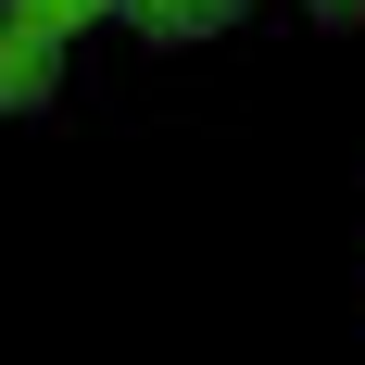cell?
<instances>
[{"instance_id": "obj_1", "label": "cell", "mask_w": 365, "mask_h": 365, "mask_svg": "<svg viewBox=\"0 0 365 365\" xmlns=\"http://www.w3.org/2000/svg\"><path fill=\"white\" fill-rule=\"evenodd\" d=\"M51 101H63V38L0 13V113H51Z\"/></svg>"}, {"instance_id": "obj_2", "label": "cell", "mask_w": 365, "mask_h": 365, "mask_svg": "<svg viewBox=\"0 0 365 365\" xmlns=\"http://www.w3.org/2000/svg\"><path fill=\"white\" fill-rule=\"evenodd\" d=\"M113 13H126L139 38H164V51H189V38H227L252 0H113Z\"/></svg>"}, {"instance_id": "obj_3", "label": "cell", "mask_w": 365, "mask_h": 365, "mask_svg": "<svg viewBox=\"0 0 365 365\" xmlns=\"http://www.w3.org/2000/svg\"><path fill=\"white\" fill-rule=\"evenodd\" d=\"M0 13H26V26H51V38H76V26H113V0H0Z\"/></svg>"}, {"instance_id": "obj_4", "label": "cell", "mask_w": 365, "mask_h": 365, "mask_svg": "<svg viewBox=\"0 0 365 365\" xmlns=\"http://www.w3.org/2000/svg\"><path fill=\"white\" fill-rule=\"evenodd\" d=\"M302 13H328V26H353V13H365V0H302Z\"/></svg>"}]
</instances>
